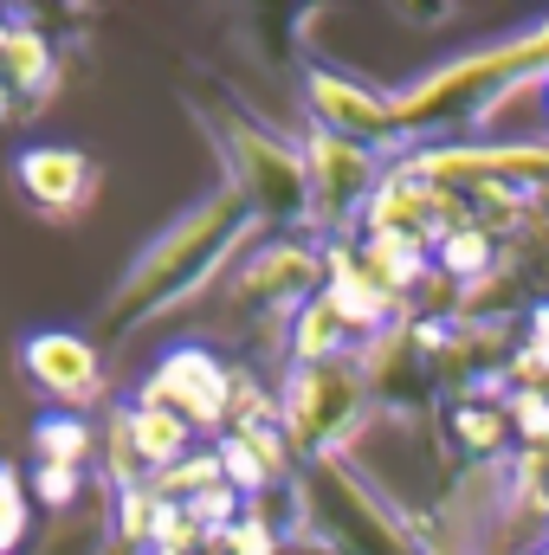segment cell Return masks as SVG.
Masks as SVG:
<instances>
[{"label": "cell", "mask_w": 549, "mask_h": 555, "mask_svg": "<svg viewBox=\"0 0 549 555\" xmlns=\"http://www.w3.org/2000/svg\"><path fill=\"white\" fill-rule=\"evenodd\" d=\"M194 117L220 155V188H233L259 233H317V207H310V168L297 137H278L272 124H259L246 104L233 98H194Z\"/></svg>", "instance_id": "3957f363"}, {"label": "cell", "mask_w": 549, "mask_h": 555, "mask_svg": "<svg viewBox=\"0 0 549 555\" xmlns=\"http://www.w3.org/2000/svg\"><path fill=\"white\" fill-rule=\"evenodd\" d=\"M452 439H459L465 452H478V459H498V452H511V439H524V433H518V414H511L505 401H491V388H485V395L452 401Z\"/></svg>", "instance_id": "2e32d148"}, {"label": "cell", "mask_w": 549, "mask_h": 555, "mask_svg": "<svg viewBox=\"0 0 549 555\" xmlns=\"http://www.w3.org/2000/svg\"><path fill=\"white\" fill-rule=\"evenodd\" d=\"M220 472H227V485L246 491V498H259V491L284 485V472H291V446H284L278 420L227 426V433H220Z\"/></svg>", "instance_id": "9a60e30c"}, {"label": "cell", "mask_w": 549, "mask_h": 555, "mask_svg": "<svg viewBox=\"0 0 549 555\" xmlns=\"http://www.w3.org/2000/svg\"><path fill=\"white\" fill-rule=\"evenodd\" d=\"M297 98H304V124L330 130V137H349L362 149H382L388 162H401V117H395V91L369 85L362 72H343V65H304L297 78Z\"/></svg>", "instance_id": "ba28073f"}, {"label": "cell", "mask_w": 549, "mask_h": 555, "mask_svg": "<svg viewBox=\"0 0 549 555\" xmlns=\"http://www.w3.org/2000/svg\"><path fill=\"white\" fill-rule=\"evenodd\" d=\"M33 491H39L46 504H72L78 472H72V465H33Z\"/></svg>", "instance_id": "d6986e66"}, {"label": "cell", "mask_w": 549, "mask_h": 555, "mask_svg": "<svg viewBox=\"0 0 549 555\" xmlns=\"http://www.w3.org/2000/svg\"><path fill=\"white\" fill-rule=\"evenodd\" d=\"M369 336L317 291L297 317H291V336H284V362L291 369H317V362H362Z\"/></svg>", "instance_id": "5bb4252c"}, {"label": "cell", "mask_w": 549, "mask_h": 555, "mask_svg": "<svg viewBox=\"0 0 549 555\" xmlns=\"http://www.w3.org/2000/svg\"><path fill=\"white\" fill-rule=\"evenodd\" d=\"M317 291H323V240H310V233L259 240L227 278V304L240 317H266V323L297 317Z\"/></svg>", "instance_id": "52a82bcc"}, {"label": "cell", "mask_w": 549, "mask_h": 555, "mask_svg": "<svg viewBox=\"0 0 549 555\" xmlns=\"http://www.w3.org/2000/svg\"><path fill=\"white\" fill-rule=\"evenodd\" d=\"M20 369L52 401V414H91L104 401V356L85 330H33L20 343Z\"/></svg>", "instance_id": "30bf717a"}, {"label": "cell", "mask_w": 549, "mask_h": 555, "mask_svg": "<svg viewBox=\"0 0 549 555\" xmlns=\"http://www.w3.org/2000/svg\"><path fill=\"white\" fill-rule=\"evenodd\" d=\"M549 85V20H531L518 33H498L485 46H465L426 72H413L408 85L395 91V117L401 137H459L478 130L491 111H505L518 91Z\"/></svg>", "instance_id": "7a4b0ae2"}, {"label": "cell", "mask_w": 549, "mask_h": 555, "mask_svg": "<svg viewBox=\"0 0 549 555\" xmlns=\"http://www.w3.org/2000/svg\"><path fill=\"white\" fill-rule=\"evenodd\" d=\"M253 233H259L253 207L233 188H207L194 207H181L137 259L124 266L117 291L104 297V330L111 336H137L149 323L175 317L181 304H194L207 284H220V278L246 259Z\"/></svg>", "instance_id": "6da1fadb"}, {"label": "cell", "mask_w": 549, "mask_h": 555, "mask_svg": "<svg viewBox=\"0 0 549 555\" xmlns=\"http://www.w3.org/2000/svg\"><path fill=\"white\" fill-rule=\"evenodd\" d=\"M59 91V52L39 26L0 20V117H33Z\"/></svg>", "instance_id": "4fadbf2b"}, {"label": "cell", "mask_w": 549, "mask_h": 555, "mask_svg": "<svg viewBox=\"0 0 549 555\" xmlns=\"http://www.w3.org/2000/svg\"><path fill=\"white\" fill-rule=\"evenodd\" d=\"M26 530H33V485L13 465H0V555L26 550Z\"/></svg>", "instance_id": "ac0fdd59"}, {"label": "cell", "mask_w": 549, "mask_h": 555, "mask_svg": "<svg viewBox=\"0 0 549 555\" xmlns=\"http://www.w3.org/2000/svg\"><path fill=\"white\" fill-rule=\"evenodd\" d=\"M233 382H240V369H227L207 343H175L142 375L137 401L175 414L181 426H194V433H227L233 426Z\"/></svg>", "instance_id": "9c48e42d"}, {"label": "cell", "mask_w": 549, "mask_h": 555, "mask_svg": "<svg viewBox=\"0 0 549 555\" xmlns=\"http://www.w3.org/2000/svg\"><path fill=\"white\" fill-rule=\"evenodd\" d=\"M13 188L39 220H78L98 201V162L72 142H26L13 155Z\"/></svg>", "instance_id": "8fae6325"}, {"label": "cell", "mask_w": 549, "mask_h": 555, "mask_svg": "<svg viewBox=\"0 0 549 555\" xmlns=\"http://www.w3.org/2000/svg\"><path fill=\"white\" fill-rule=\"evenodd\" d=\"M297 498H304L310 530L330 537L336 555H433V543L413 530L356 465H343V459L310 465V485Z\"/></svg>", "instance_id": "5b68a950"}, {"label": "cell", "mask_w": 549, "mask_h": 555, "mask_svg": "<svg viewBox=\"0 0 549 555\" xmlns=\"http://www.w3.org/2000/svg\"><path fill=\"white\" fill-rule=\"evenodd\" d=\"M531 555H549V543H537V550H531Z\"/></svg>", "instance_id": "ffe728a7"}, {"label": "cell", "mask_w": 549, "mask_h": 555, "mask_svg": "<svg viewBox=\"0 0 549 555\" xmlns=\"http://www.w3.org/2000/svg\"><path fill=\"white\" fill-rule=\"evenodd\" d=\"M544 117H549V85H544Z\"/></svg>", "instance_id": "44dd1931"}, {"label": "cell", "mask_w": 549, "mask_h": 555, "mask_svg": "<svg viewBox=\"0 0 549 555\" xmlns=\"http://www.w3.org/2000/svg\"><path fill=\"white\" fill-rule=\"evenodd\" d=\"M33 439H39V465H72V472H85V459L98 452V433H91L85 414H46Z\"/></svg>", "instance_id": "e0dca14e"}, {"label": "cell", "mask_w": 549, "mask_h": 555, "mask_svg": "<svg viewBox=\"0 0 549 555\" xmlns=\"http://www.w3.org/2000/svg\"><path fill=\"white\" fill-rule=\"evenodd\" d=\"M297 149H304V168H310V207H317V233H336V240H356L362 233V214L369 201L382 194L388 181V155L382 149H362L349 137H330L317 124L297 130Z\"/></svg>", "instance_id": "8992f818"}, {"label": "cell", "mask_w": 549, "mask_h": 555, "mask_svg": "<svg viewBox=\"0 0 549 555\" xmlns=\"http://www.w3.org/2000/svg\"><path fill=\"white\" fill-rule=\"evenodd\" d=\"M272 401H278V433H284L291 459L330 465L362 433V420L375 408V382H369L362 362H317V369H284Z\"/></svg>", "instance_id": "277c9868"}, {"label": "cell", "mask_w": 549, "mask_h": 555, "mask_svg": "<svg viewBox=\"0 0 549 555\" xmlns=\"http://www.w3.org/2000/svg\"><path fill=\"white\" fill-rule=\"evenodd\" d=\"M111 465H117V485L130 491L137 478H162L175 472L181 459H194V426H181L175 414L149 408V401H124L111 414Z\"/></svg>", "instance_id": "7c38bea8"}]
</instances>
